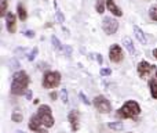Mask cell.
<instances>
[{
	"instance_id": "cell-19",
	"label": "cell",
	"mask_w": 157,
	"mask_h": 133,
	"mask_svg": "<svg viewBox=\"0 0 157 133\" xmlns=\"http://www.w3.org/2000/svg\"><path fill=\"white\" fill-rule=\"evenodd\" d=\"M7 6H8V2L7 0H2L0 3V15H7Z\"/></svg>"
},
{
	"instance_id": "cell-5",
	"label": "cell",
	"mask_w": 157,
	"mask_h": 133,
	"mask_svg": "<svg viewBox=\"0 0 157 133\" xmlns=\"http://www.w3.org/2000/svg\"><path fill=\"white\" fill-rule=\"evenodd\" d=\"M94 106L102 114H109L112 111V104L105 96H97L94 98Z\"/></svg>"
},
{
	"instance_id": "cell-26",
	"label": "cell",
	"mask_w": 157,
	"mask_h": 133,
	"mask_svg": "<svg viewBox=\"0 0 157 133\" xmlns=\"http://www.w3.org/2000/svg\"><path fill=\"white\" fill-rule=\"evenodd\" d=\"M78 96H80V98H81V100H83V103H84V104H87V106H90V100H88V98H87V96L84 94L83 92H80V93H78Z\"/></svg>"
},
{
	"instance_id": "cell-29",
	"label": "cell",
	"mask_w": 157,
	"mask_h": 133,
	"mask_svg": "<svg viewBox=\"0 0 157 133\" xmlns=\"http://www.w3.org/2000/svg\"><path fill=\"white\" fill-rule=\"evenodd\" d=\"M94 56H95V58H97L98 64H102L103 63V58H102V56H101V54H94Z\"/></svg>"
},
{
	"instance_id": "cell-25",
	"label": "cell",
	"mask_w": 157,
	"mask_h": 133,
	"mask_svg": "<svg viewBox=\"0 0 157 133\" xmlns=\"http://www.w3.org/2000/svg\"><path fill=\"white\" fill-rule=\"evenodd\" d=\"M36 54H37V47H35V49L30 52V54H29V57H28V60H29V61H33V60H35V57H36Z\"/></svg>"
},
{
	"instance_id": "cell-17",
	"label": "cell",
	"mask_w": 157,
	"mask_h": 133,
	"mask_svg": "<svg viewBox=\"0 0 157 133\" xmlns=\"http://www.w3.org/2000/svg\"><path fill=\"white\" fill-rule=\"evenodd\" d=\"M149 87H150V94H152V97L155 98V100H157V79H150Z\"/></svg>"
},
{
	"instance_id": "cell-15",
	"label": "cell",
	"mask_w": 157,
	"mask_h": 133,
	"mask_svg": "<svg viewBox=\"0 0 157 133\" xmlns=\"http://www.w3.org/2000/svg\"><path fill=\"white\" fill-rule=\"evenodd\" d=\"M11 119H13V122H22V119H24V112L21 111L19 108H15L13 111V114H11Z\"/></svg>"
},
{
	"instance_id": "cell-22",
	"label": "cell",
	"mask_w": 157,
	"mask_h": 133,
	"mask_svg": "<svg viewBox=\"0 0 157 133\" xmlns=\"http://www.w3.org/2000/svg\"><path fill=\"white\" fill-rule=\"evenodd\" d=\"M149 15H150V19H152V21H157V7L156 6H153V7L150 8Z\"/></svg>"
},
{
	"instance_id": "cell-28",
	"label": "cell",
	"mask_w": 157,
	"mask_h": 133,
	"mask_svg": "<svg viewBox=\"0 0 157 133\" xmlns=\"http://www.w3.org/2000/svg\"><path fill=\"white\" fill-rule=\"evenodd\" d=\"M24 35L26 36V38H29V39L35 38V32H33V31H29V29H28V31H25V32H24Z\"/></svg>"
},
{
	"instance_id": "cell-35",
	"label": "cell",
	"mask_w": 157,
	"mask_h": 133,
	"mask_svg": "<svg viewBox=\"0 0 157 133\" xmlns=\"http://www.w3.org/2000/svg\"><path fill=\"white\" fill-rule=\"evenodd\" d=\"M15 133H25V132H24V131H17Z\"/></svg>"
},
{
	"instance_id": "cell-32",
	"label": "cell",
	"mask_w": 157,
	"mask_h": 133,
	"mask_svg": "<svg viewBox=\"0 0 157 133\" xmlns=\"http://www.w3.org/2000/svg\"><path fill=\"white\" fill-rule=\"evenodd\" d=\"M11 65H14L13 68H18V63H17L15 60H13V61H11Z\"/></svg>"
},
{
	"instance_id": "cell-30",
	"label": "cell",
	"mask_w": 157,
	"mask_h": 133,
	"mask_svg": "<svg viewBox=\"0 0 157 133\" xmlns=\"http://www.w3.org/2000/svg\"><path fill=\"white\" fill-rule=\"evenodd\" d=\"M25 97H26L28 100H32V92H30V90H26V93H25Z\"/></svg>"
},
{
	"instance_id": "cell-34",
	"label": "cell",
	"mask_w": 157,
	"mask_h": 133,
	"mask_svg": "<svg viewBox=\"0 0 157 133\" xmlns=\"http://www.w3.org/2000/svg\"><path fill=\"white\" fill-rule=\"evenodd\" d=\"M153 57H155L156 60H157V49H155V50H153Z\"/></svg>"
},
{
	"instance_id": "cell-16",
	"label": "cell",
	"mask_w": 157,
	"mask_h": 133,
	"mask_svg": "<svg viewBox=\"0 0 157 133\" xmlns=\"http://www.w3.org/2000/svg\"><path fill=\"white\" fill-rule=\"evenodd\" d=\"M17 11H18V18L21 19V21H25L28 17V13H26V8H25V6L22 4V3H19V4L17 6Z\"/></svg>"
},
{
	"instance_id": "cell-27",
	"label": "cell",
	"mask_w": 157,
	"mask_h": 133,
	"mask_svg": "<svg viewBox=\"0 0 157 133\" xmlns=\"http://www.w3.org/2000/svg\"><path fill=\"white\" fill-rule=\"evenodd\" d=\"M110 73H112L110 68H102V69H101V75L102 76H108V75H110Z\"/></svg>"
},
{
	"instance_id": "cell-13",
	"label": "cell",
	"mask_w": 157,
	"mask_h": 133,
	"mask_svg": "<svg viewBox=\"0 0 157 133\" xmlns=\"http://www.w3.org/2000/svg\"><path fill=\"white\" fill-rule=\"evenodd\" d=\"M134 33H135L136 39H138L142 44H147V38L145 36V32L139 27H136V25H134Z\"/></svg>"
},
{
	"instance_id": "cell-14",
	"label": "cell",
	"mask_w": 157,
	"mask_h": 133,
	"mask_svg": "<svg viewBox=\"0 0 157 133\" xmlns=\"http://www.w3.org/2000/svg\"><path fill=\"white\" fill-rule=\"evenodd\" d=\"M123 44H124V47L128 50V53H130L131 56H134V57H135V56H136V49L134 47L132 40H131L130 38H124V39H123Z\"/></svg>"
},
{
	"instance_id": "cell-3",
	"label": "cell",
	"mask_w": 157,
	"mask_h": 133,
	"mask_svg": "<svg viewBox=\"0 0 157 133\" xmlns=\"http://www.w3.org/2000/svg\"><path fill=\"white\" fill-rule=\"evenodd\" d=\"M37 115L40 117L41 123H43L44 128H52L54 126V117L51 114V107L47 106V104H41L37 108Z\"/></svg>"
},
{
	"instance_id": "cell-31",
	"label": "cell",
	"mask_w": 157,
	"mask_h": 133,
	"mask_svg": "<svg viewBox=\"0 0 157 133\" xmlns=\"http://www.w3.org/2000/svg\"><path fill=\"white\" fill-rule=\"evenodd\" d=\"M50 97H51L52 100H57V93H55V92H52L51 94H50Z\"/></svg>"
},
{
	"instance_id": "cell-12",
	"label": "cell",
	"mask_w": 157,
	"mask_h": 133,
	"mask_svg": "<svg viewBox=\"0 0 157 133\" xmlns=\"http://www.w3.org/2000/svg\"><path fill=\"white\" fill-rule=\"evenodd\" d=\"M106 8H108V10L116 17H121L123 15V11L117 7L116 3H114L113 0H106Z\"/></svg>"
},
{
	"instance_id": "cell-9",
	"label": "cell",
	"mask_w": 157,
	"mask_h": 133,
	"mask_svg": "<svg viewBox=\"0 0 157 133\" xmlns=\"http://www.w3.org/2000/svg\"><path fill=\"white\" fill-rule=\"evenodd\" d=\"M155 65H152V64H149L147 61H141V63L138 64V73L141 78H145V76H147L150 72H152L153 69H155Z\"/></svg>"
},
{
	"instance_id": "cell-1",
	"label": "cell",
	"mask_w": 157,
	"mask_h": 133,
	"mask_svg": "<svg viewBox=\"0 0 157 133\" xmlns=\"http://www.w3.org/2000/svg\"><path fill=\"white\" fill-rule=\"evenodd\" d=\"M29 76L25 71H18L13 76V83H11V93L14 96H22L26 93L29 86Z\"/></svg>"
},
{
	"instance_id": "cell-33",
	"label": "cell",
	"mask_w": 157,
	"mask_h": 133,
	"mask_svg": "<svg viewBox=\"0 0 157 133\" xmlns=\"http://www.w3.org/2000/svg\"><path fill=\"white\" fill-rule=\"evenodd\" d=\"M35 133H47L46 129H39V131H36Z\"/></svg>"
},
{
	"instance_id": "cell-10",
	"label": "cell",
	"mask_w": 157,
	"mask_h": 133,
	"mask_svg": "<svg viewBox=\"0 0 157 133\" xmlns=\"http://www.w3.org/2000/svg\"><path fill=\"white\" fill-rule=\"evenodd\" d=\"M6 27H7V31L10 33H15L17 19H15V15H14L13 13H7V15H6Z\"/></svg>"
},
{
	"instance_id": "cell-8",
	"label": "cell",
	"mask_w": 157,
	"mask_h": 133,
	"mask_svg": "<svg viewBox=\"0 0 157 133\" xmlns=\"http://www.w3.org/2000/svg\"><path fill=\"white\" fill-rule=\"evenodd\" d=\"M68 119H69V123H71V129L73 132H77L78 128H80V114H78V111L72 110L68 114Z\"/></svg>"
},
{
	"instance_id": "cell-20",
	"label": "cell",
	"mask_w": 157,
	"mask_h": 133,
	"mask_svg": "<svg viewBox=\"0 0 157 133\" xmlns=\"http://www.w3.org/2000/svg\"><path fill=\"white\" fill-rule=\"evenodd\" d=\"M55 10H57V19H58V22H61V24H62V22L65 21V17H63L62 11L59 10V7H58L57 2H55Z\"/></svg>"
},
{
	"instance_id": "cell-7",
	"label": "cell",
	"mask_w": 157,
	"mask_h": 133,
	"mask_svg": "<svg viewBox=\"0 0 157 133\" xmlns=\"http://www.w3.org/2000/svg\"><path fill=\"white\" fill-rule=\"evenodd\" d=\"M123 50L119 44H112L110 49H109V58H110L112 63H120L123 60Z\"/></svg>"
},
{
	"instance_id": "cell-2",
	"label": "cell",
	"mask_w": 157,
	"mask_h": 133,
	"mask_svg": "<svg viewBox=\"0 0 157 133\" xmlns=\"http://www.w3.org/2000/svg\"><path fill=\"white\" fill-rule=\"evenodd\" d=\"M117 117L121 118V119H134L141 114V107L136 101L134 100H128L123 104L121 108L117 110Z\"/></svg>"
},
{
	"instance_id": "cell-18",
	"label": "cell",
	"mask_w": 157,
	"mask_h": 133,
	"mask_svg": "<svg viewBox=\"0 0 157 133\" xmlns=\"http://www.w3.org/2000/svg\"><path fill=\"white\" fill-rule=\"evenodd\" d=\"M105 7H106V0H97V3H95V10H97V13L102 14L103 11H105Z\"/></svg>"
},
{
	"instance_id": "cell-37",
	"label": "cell",
	"mask_w": 157,
	"mask_h": 133,
	"mask_svg": "<svg viewBox=\"0 0 157 133\" xmlns=\"http://www.w3.org/2000/svg\"><path fill=\"white\" fill-rule=\"evenodd\" d=\"M130 133H131V132H130Z\"/></svg>"
},
{
	"instance_id": "cell-11",
	"label": "cell",
	"mask_w": 157,
	"mask_h": 133,
	"mask_svg": "<svg viewBox=\"0 0 157 133\" xmlns=\"http://www.w3.org/2000/svg\"><path fill=\"white\" fill-rule=\"evenodd\" d=\"M41 126H43V123H41L40 117H39L37 114L32 115V117H30V119H29V129H30V131L36 132V131H39Z\"/></svg>"
},
{
	"instance_id": "cell-23",
	"label": "cell",
	"mask_w": 157,
	"mask_h": 133,
	"mask_svg": "<svg viewBox=\"0 0 157 133\" xmlns=\"http://www.w3.org/2000/svg\"><path fill=\"white\" fill-rule=\"evenodd\" d=\"M109 128L116 129V131H120V129H123V122H110L109 123Z\"/></svg>"
},
{
	"instance_id": "cell-21",
	"label": "cell",
	"mask_w": 157,
	"mask_h": 133,
	"mask_svg": "<svg viewBox=\"0 0 157 133\" xmlns=\"http://www.w3.org/2000/svg\"><path fill=\"white\" fill-rule=\"evenodd\" d=\"M51 42H52V46H54V49H57V50H62V44H61L59 39H58L57 36H52V38H51Z\"/></svg>"
},
{
	"instance_id": "cell-24",
	"label": "cell",
	"mask_w": 157,
	"mask_h": 133,
	"mask_svg": "<svg viewBox=\"0 0 157 133\" xmlns=\"http://www.w3.org/2000/svg\"><path fill=\"white\" fill-rule=\"evenodd\" d=\"M61 97H62V103L63 104H68V90L62 89V92H61Z\"/></svg>"
},
{
	"instance_id": "cell-36",
	"label": "cell",
	"mask_w": 157,
	"mask_h": 133,
	"mask_svg": "<svg viewBox=\"0 0 157 133\" xmlns=\"http://www.w3.org/2000/svg\"><path fill=\"white\" fill-rule=\"evenodd\" d=\"M156 79H157V71H156Z\"/></svg>"
},
{
	"instance_id": "cell-4",
	"label": "cell",
	"mask_w": 157,
	"mask_h": 133,
	"mask_svg": "<svg viewBox=\"0 0 157 133\" xmlns=\"http://www.w3.org/2000/svg\"><path fill=\"white\" fill-rule=\"evenodd\" d=\"M43 87L46 89H54V87L59 86L61 83V73L57 71H48L44 73L43 76Z\"/></svg>"
},
{
	"instance_id": "cell-6",
	"label": "cell",
	"mask_w": 157,
	"mask_h": 133,
	"mask_svg": "<svg viewBox=\"0 0 157 133\" xmlns=\"http://www.w3.org/2000/svg\"><path fill=\"white\" fill-rule=\"evenodd\" d=\"M102 28L106 35H114L119 29V22L112 17H105L102 21Z\"/></svg>"
}]
</instances>
